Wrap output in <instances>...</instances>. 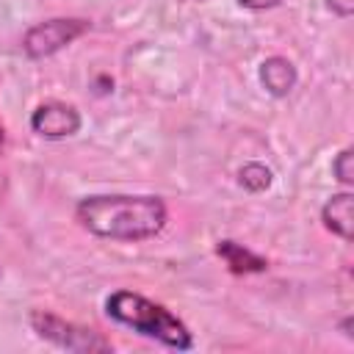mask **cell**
I'll return each mask as SVG.
<instances>
[{
    "label": "cell",
    "mask_w": 354,
    "mask_h": 354,
    "mask_svg": "<svg viewBox=\"0 0 354 354\" xmlns=\"http://www.w3.org/2000/svg\"><path fill=\"white\" fill-rule=\"evenodd\" d=\"M83 230L111 241H147L166 227V205L152 194H100L75 207Z\"/></svg>",
    "instance_id": "1"
},
{
    "label": "cell",
    "mask_w": 354,
    "mask_h": 354,
    "mask_svg": "<svg viewBox=\"0 0 354 354\" xmlns=\"http://www.w3.org/2000/svg\"><path fill=\"white\" fill-rule=\"evenodd\" d=\"M105 313L108 318H113L116 324L149 337V340H158L169 348H177V351H188L194 346V337L188 332V326L171 313L166 310L163 304L141 296V293H133V290H113L108 299H105Z\"/></svg>",
    "instance_id": "2"
},
{
    "label": "cell",
    "mask_w": 354,
    "mask_h": 354,
    "mask_svg": "<svg viewBox=\"0 0 354 354\" xmlns=\"http://www.w3.org/2000/svg\"><path fill=\"white\" fill-rule=\"evenodd\" d=\"M30 326L39 337H44V340H50L66 351H111V343L105 337H100L97 332L75 326V324H69L53 313H44V310L30 313Z\"/></svg>",
    "instance_id": "3"
},
{
    "label": "cell",
    "mask_w": 354,
    "mask_h": 354,
    "mask_svg": "<svg viewBox=\"0 0 354 354\" xmlns=\"http://www.w3.org/2000/svg\"><path fill=\"white\" fill-rule=\"evenodd\" d=\"M86 30H88L86 19H75V17L44 19V22H36L33 28H28V33L22 36V50L30 58H47V55L64 50L66 44H72L75 39H80Z\"/></svg>",
    "instance_id": "4"
},
{
    "label": "cell",
    "mask_w": 354,
    "mask_h": 354,
    "mask_svg": "<svg viewBox=\"0 0 354 354\" xmlns=\"http://www.w3.org/2000/svg\"><path fill=\"white\" fill-rule=\"evenodd\" d=\"M80 122H83L80 111L69 102H61V100H47L30 113V130L41 138H50V141L75 136L80 130Z\"/></svg>",
    "instance_id": "5"
},
{
    "label": "cell",
    "mask_w": 354,
    "mask_h": 354,
    "mask_svg": "<svg viewBox=\"0 0 354 354\" xmlns=\"http://www.w3.org/2000/svg\"><path fill=\"white\" fill-rule=\"evenodd\" d=\"M321 221L324 227L343 238V241H351V227H354V194L351 191H340L335 196L326 199V205L321 207Z\"/></svg>",
    "instance_id": "6"
},
{
    "label": "cell",
    "mask_w": 354,
    "mask_h": 354,
    "mask_svg": "<svg viewBox=\"0 0 354 354\" xmlns=\"http://www.w3.org/2000/svg\"><path fill=\"white\" fill-rule=\"evenodd\" d=\"M260 83L271 97H288L296 86V66L282 55H271L260 64Z\"/></svg>",
    "instance_id": "7"
},
{
    "label": "cell",
    "mask_w": 354,
    "mask_h": 354,
    "mask_svg": "<svg viewBox=\"0 0 354 354\" xmlns=\"http://www.w3.org/2000/svg\"><path fill=\"white\" fill-rule=\"evenodd\" d=\"M216 254L227 263V268H230L232 274H260V271L268 268L266 257L249 252L246 246H241V243H235V241H218V243H216Z\"/></svg>",
    "instance_id": "8"
},
{
    "label": "cell",
    "mask_w": 354,
    "mask_h": 354,
    "mask_svg": "<svg viewBox=\"0 0 354 354\" xmlns=\"http://www.w3.org/2000/svg\"><path fill=\"white\" fill-rule=\"evenodd\" d=\"M271 180H274V174H271V169L263 166V163H246V166H241V171H238V183H241L246 191H252V194L266 191V188L271 185Z\"/></svg>",
    "instance_id": "9"
},
{
    "label": "cell",
    "mask_w": 354,
    "mask_h": 354,
    "mask_svg": "<svg viewBox=\"0 0 354 354\" xmlns=\"http://www.w3.org/2000/svg\"><path fill=\"white\" fill-rule=\"evenodd\" d=\"M354 149L351 147H346V149H340L337 152V158L332 160V171H335V177L343 183V185H351L354 183Z\"/></svg>",
    "instance_id": "10"
},
{
    "label": "cell",
    "mask_w": 354,
    "mask_h": 354,
    "mask_svg": "<svg viewBox=\"0 0 354 354\" xmlns=\"http://www.w3.org/2000/svg\"><path fill=\"white\" fill-rule=\"evenodd\" d=\"M326 8L332 11V14H337V17H351V11H354V0H326Z\"/></svg>",
    "instance_id": "11"
},
{
    "label": "cell",
    "mask_w": 354,
    "mask_h": 354,
    "mask_svg": "<svg viewBox=\"0 0 354 354\" xmlns=\"http://www.w3.org/2000/svg\"><path fill=\"white\" fill-rule=\"evenodd\" d=\"M243 8H252V11H266V8H274L279 6L282 0H238Z\"/></svg>",
    "instance_id": "12"
},
{
    "label": "cell",
    "mask_w": 354,
    "mask_h": 354,
    "mask_svg": "<svg viewBox=\"0 0 354 354\" xmlns=\"http://www.w3.org/2000/svg\"><path fill=\"white\" fill-rule=\"evenodd\" d=\"M0 141H3V127H0Z\"/></svg>",
    "instance_id": "13"
}]
</instances>
